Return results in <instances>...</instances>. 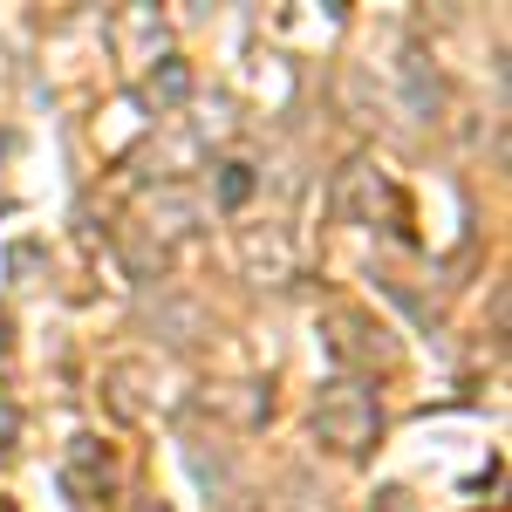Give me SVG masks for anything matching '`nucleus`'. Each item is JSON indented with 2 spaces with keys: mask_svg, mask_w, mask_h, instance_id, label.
<instances>
[{
  "mask_svg": "<svg viewBox=\"0 0 512 512\" xmlns=\"http://www.w3.org/2000/svg\"><path fill=\"white\" fill-rule=\"evenodd\" d=\"M246 185H253V178H246V164H233V171H226V205H239Z\"/></svg>",
  "mask_w": 512,
  "mask_h": 512,
  "instance_id": "nucleus-1",
  "label": "nucleus"
},
{
  "mask_svg": "<svg viewBox=\"0 0 512 512\" xmlns=\"http://www.w3.org/2000/svg\"><path fill=\"white\" fill-rule=\"evenodd\" d=\"M0 437H14V410H0Z\"/></svg>",
  "mask_w": 512,
  "mask_h": 512,
  "instance_id": "nucleus-2",
  "label": "nucleus"
},
{
  "mask_svg": "<svg viewBox=\"0 0 512 512\" xmlns=\"http://www.w3.org/2000/svg\"><path fill=\"white\" fill-rule=\"evenodd\" d=\"M0 512H7V506H0Z\"/></svg>",
  "mask_w": 512,
  "mask_h": 512,
  "instance_id": "nucleus-3",
  "label": "nucleus"
}]
</instances>
